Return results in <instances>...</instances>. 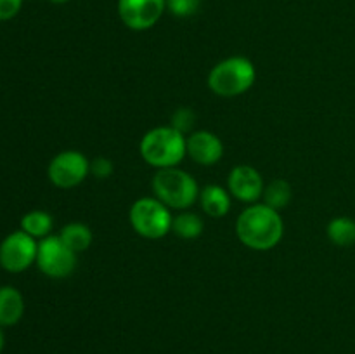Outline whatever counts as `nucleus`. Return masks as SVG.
Listing matches in <instances>:
<instances>
[{"instance_id": "f257e3e1", "label": "nucleus", "mask_w": 355, "mask_h": 354, "mask_svg": "<svg viewBox=\"0 0 355 354\" xmlns=\"http://www.w3.org/2000/svg\"><path fill=\"white\" fill-rule=\"evenodd\" d=\"M239 242L257 252L272 250L283 239L284 222L279 212L266 203H253L239 214L236 221Z\"/></svg>"}, {"instance_id": "f03ea898", "label": "nucleus", "mask_w": 355, "mask_h": 354, "mask_svg": "<svg viewBox=\"0 0 355 354\" xmlns=\"http://www.w3.org/2000/svg\"><path fill=\"white\" fill-rule=\"evenodd\" d=\"M187 137L173 128L168 127H155L146 132L141 139V156L148 165L155 169H170L177 167L187 155Z\"/></svg>"}, {"instance_id": "7ed1b4c3", "label": "nucleus", "mask_w": 355, "mask_h": 354, "mask_svg": "<svg viewBox=\"0 0 355 354\" xmlns=\"http://www.w3.org/2000/svg\"><path fill=\"white\" fill-rule=\"evenodd\" d=\"M257 80L255 65L245 56H232L217 62L208 73V87L220 97H236L253 87Z\"/></svg>"}, {"instance_id": "20e7f679", "label": "nucleus", "mask_w": 355, "mask_h": 354, "mask_svg": "<svg viewBox=\"0 0 355 354\" xmlns=\"http://www.w3.org/2000/svg\"><path fill=\"white\" fill-rule=\"evenodd\" d=\"M155 196L168 208L187 210L200 198V186L191 174L179 167L159 169L153 177Z\"/></svg>"}, {"instance_id": "39448f33", "label": "nucleus", "mask_w": 355, "mask_h": 354, "mask_svg": "<svg viewBox=\"0 0 355 354\" xmlns=\"http://www.w3.org/2000/svg\"><path fill=\"white\" fill-rule=\"evenodd\" d=\"M128 219L139 236L146 239H159L172 231V214L170 208L158 198L144 196L132 203Z\"/></svg>"}, {"instance_id": "423d86ee", "label": "nucleus", "mask_w": 355, "mask_h": 354, "mask_svg": "<svg viewBox=\"0 0 355 354\" xmlns=\"http://www.w3.org/2000/svg\"><path fill=\"white\" fill-rule=\"evenodd\" d=\"M37 266L45 276L62 280L76 269V253L58 236L40 239L37 252Z\"/></svg>"}, {"instance_id": "0eeeda50", "label": "nucleus", "mask_w": 355, "mask_h": 354, "mask_svg": "<svg viewBox=\"0 0 355 354\" xmlns=\"http://www.w3.org/2000/svg\"><path fill=\"white\" fill-rule=\"evenodd\" d=\"M90 174V162L76 149L58 153L47 167V176L54 186L69 189L82 184Z\"/></svg>"}, {"instance_id": "6e6552de", "label": "nucleus", "mask_w": 355, "mask_h": 354, "mask_svg": "<svg viewBox=\"0 0 355 354\" xmlns=\"http://www.w3.org/2000/svg\"><path fill=\"white\" fill-rule=\"evenodd\" d=\"M38 243L19 229L7 235L0 243V266L9 273H23L37 262Z\"/></svg>"}, {"instance_id": "1a4fd4ad", "label": "nucleus", "mask_w": 355, "mask_h": 354, "mask_svg": "<svg viewBox=\"0 0 355 354\" xmlns=\"http://www.w3.org/2000/svg\"><path fill=\"white\" fill-rule=\"evenodd\" d=\"M116 9L125 26L134 31H146L162 19L166 0H118Z\"/></svg>"}, {"instance_id": "9d476101", "label": "nucleus", "mask_w": 355, "mask_h": 354, "mask_svg": "<svg viewBox=\"0 0 355 354\" xmlns=\"http://www.w3.org/2000/svg\"><path fill=\"white\" fill-rule=\"evenodd\" d=\"M227 189L231 196L243 203H257L262 198L263 179L259 170L252 165H238L231 170L227 177Z\"/></svg>"}, {"instance_id": "9b49d317", "label": "nucleus", "mask_w": 355, "mask_h": 354, "mask_svg": "<svg viewBox=\"0 0 355 354\" xmlns=\"http://www.w3.org/2000/svg\"><path fill=\"white\" fill-rule=\"evenodd\" d=\"M187 156L198 165H215L224 155V144L220 137L210 130L191 132L186 141Z\"/></svg>"}, {"instance_id": "f8f14e48", "label": "nucleus", "mask_w": 355, "mask_h": 354, "mask_svg": "<svg viewBox=\"0 0 355 354\" xmlns=\"http://www.w3.org/2000/svg\"><path fill=\"white\" fill-rule=\"evenodd\" d=\"M200 203L208 217L220 219L225 217L231 210V193L218 184H208L200 189Z\"/></svg>"}, {"instance_id": "ddd939ff", "label": "nucleus", "mask_w": 355, "mask_h": 354, "mask_svg": "<svg viewBox=\"0 0 355 354\" xmlns=\"http://www.w3.org/2000/svg\"><path fill=\"white\" fill-rule=\"evenodd\" d=\"M24 314V298L17 288L0 287V326H14Z\"/></svg>"}, {"instance_id": "4468645a", "label": "nucleus", "mask_w": 355, "mask_h": 354, "mask_svg": "<svg viewBox=\"0 0 355 354\" xmlns=\"http://www.w3.org/2000/svg\"><path fill=\"white\" fill-rule=\"evenodd\" d=\"M59 238L69 246L75 253L85 252L90 245H92L94 235L90 228L82 222H69L59 233Z\"/></svg>"}, {"instance_id": "2eb2a0df", "label": "nucleus", "mask_w": 355, "mask_h": 354, "mask_svg": "<svg viewBox=\"0 0 355 354\" xmlns=\"http://www.w3.org/2000/svg\"><path fill=\"white\" fill-rule=\"evenodd\" d=\"M52 226H54L52 215L44 210H31L21 219V229L35 239H44L51 236Z\"/></svg>"}, {"instance_id": "dca6fc26", "label": "nucleus", "mask_w": 355, "mask_h": 354, "mask_svg": "<svg viewBox=\"0 0 355 354\" xmlns=\"http://www.w3.org/2000/svg\"><path fill=\"white\" fill-rule=\"evenodd\" d=\"M203 219L193 212H182L172 221V231L182 239H196L203 235Z\"/></svg>"}, {"instance_id": "f3484780", "label": "nucleus", "mask_w": 355, "mask_h": 354, "mask_svg": "<svg viewBox=\"0 0 355 354\" xmlns=\"http://www.w3.org/2000/svg\"><path fill=\"white\" fill-rule=\"evenodd\" d=\"M328 238L336 246H352L355 245V221L350 217H335L328 224Z\"/></svg>"}, {"instance_id": "a211bd4d", "label": "nucleus", "mask_w": 355, "mask_h": 354, "mask_svg": "<svg viewBox=\"0 0 355 354\" xmlns=\"http://www.w3.org/2000/svg\"><path fill=\"white\" fill-rule=\"evenodd\" d=\"M263 203L267 207L274 208V210L279 212L281 208L286 207L291 200V186L288 180L284 179H276L269 184V186L263 189Z\"/></svg>"}, {"instance_id": "6ab92c4d", "label": "nucleus", "mask_w": 355, "mask_h": 354, "mask_svg": "<svg viewBox=\"0 0 355 354\" xmlns=\"http://www.w3.org/2000/svg\"><path fill=\"white\" fill-rule=\"evenodd\" d=\"M201 0H166V9L175 17H189L200 10Z\"/></svg>"}, {"instance_id": "aec40b11", "label": "nucleus", "mask_w": 355, "mask_h": 354, "mask_svg": "<svg viewBox=\"0 0 355 354\" xmlns=\"http://www.w3.org/2000/svg\"><path fill=\"white\" fill-rule=\"evenodd\" d=\"M194 120H196V115L193 113L191 108H179V110L172 115V127L186 135L187 132H191V128H193Z\"/></svg>"}, {"instance_id": "412c9836", "label": "nucleus", "mask_w": 355, "mask_h": 354, "mask_svg": "<svg viewBox=\"0 0 355 354\" xmlns=\"http://www.w3.org/2000/svg\"><path fill=\"white\" fill-rule=\"evenodd\" d=\"M113 162L106 156H97L94 162H90V174H94L99 179H107L113 174Z\"/></svg>"}, {"instance_id": "4be33fe9", "label": "nucleus", "mask_w": 355, "mask_h": 354, "mask_svg": "<svg viewBox=\"0 0 355 354\" xmlns=\"http://www.w3.org/2000/svg\"><path fill=\"white\" fill-rule=\"evenodd\" d=\"M24 0H0V21H9L19 14Z\"/></svg>"}, {"instance_id": "5701e85b", "label": "nucleus", "mask_w": 355, "mask_h": 354, "mask_svg": "<svg viewBox=\"0 0 355 354\" xmlns=\"http://www.w3.org/2000/svg\"><path fill=\"white\" fill-rule=\"evenodd\" d=\"M3 346H6V335H3L2 328H0V353L3 351Z\"/></svg>"}, {"instance_id": "b1692460", "label": "nucleus", "mask_w": 355, "mask_h": 354, "mask_svg": "<svg viewBox=\"0 0 355 354\" xmlns=\"http://www.w3.org/2000/svg\"><path fill=\"white\" fill-rule=\"evenodd\" d=\"M49 2H52V3H66V2H68V0H49Z\"/></svg>"}]
</instances>
